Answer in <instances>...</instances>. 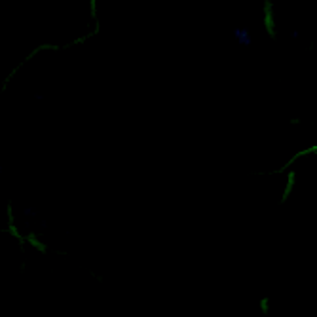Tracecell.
I'll return each mask as SVG.
<instances>
[{
	"instance_id": "obj_1",
	"label": "cell",
	"mask_w": 317,
	"mask_h": 317,
	"mask_svg": "<svg viewBox=\"0 0 317 317\" xmlns=\"http://www.w3.org/2000/svg\"><path fill=\"white\" fill-rule=\"evenodd\" d=\"M4 232L10 234V238H14V239L19 243V247L25 249V236H23L21 232H19V228H17L12 200H8V204H6V228H4Z\"/></svg>"
},
{
	"instance_id": "obj_2",
	"label": "cell",
	"mask_w": 317,
	"mask_h": 317,
	"mask_svg": "<svg viewBox=\"0 0 317 317\" xmlns=\"http://www.w3.org/2000/svg\"><path fill=\"white\" fill-rule=\"evenodd\" d=\"M316 152H317V146H308V148H304V150H298V152H295V154H293L291 158L287 159V161H285V163H283L281 167H277V169H273V171H272V175H275V173H285L287 169H291V167L295 165V163H296V161H298V159L306 158V156H310V154H316Z\"/></svg>"
},
{
	"instance_id": "obj_3",
	"label": "cell",
	"mask_w": 317,
	"mask_h": 317,
	"mask_svg": "<svg viewBox=\"0 0 317 317\" xmlns=\"http://www.w3.org/2000/svg\"><path fill=\"white\" fill-rule=\"evenodd\" d=\"M285 173H287V177H285V188H283V194H281V198H279V205L289 202V198H291L293 192H295L296 181H298V175H296L295 169H287Z\"/></svg>"
},
{
	"instance_id": "obj_4",
	"label": "cell",
	"mask_w": 317,
	"mask_h": 317,
	"mask_svg": "<svg viewBox=\"0 0 317 317\" xmlns=\"http://www.w3.org/2000/svg\"><path fill=\"white\" fill-rule=\"evenodd\" d=\"M25 236V245H29L31 249H34L36 253H40V254H48V251H49V247L44 243V239L36 234V232H27V234H23Z\"/></svg>"
},
{
	"instance_id": "obj_5",
	"label": "cell",
	"mask_w": 317,
	"mask_h": 317,
	"mask_svg": "<svg viewBox=\"0 0 317 317\" xmlns=\"http://www.w3.org/2000/svg\"><path fill=\"white\" fill-rule=\"evenodd\" d=\"M264 29L272 38H275V21H273V10L270 0H264Z\"/></svg>"
},
{
	"instance_id": "obj_6",
	"label": "cell",
	"mask_w": 317,
	"mask_h": 317,
	"mask_svg": "<svg viewBox=\"0 0 317 317\" xmlns=\"http://www.w3.org/2000/svg\"><path fill=\"white\" fill-rule=\"evenodd\" d=\"M234 34H236V38H238V42L243 46H249L251 44V32L247 31V29H236L234 31Z\"/></svg>"
},
{
	"instance_id": "obj_7",
	"label": "cell",
	"mask_w": 317,
	"mask_h": 317,
	"mask_svg": "<svg viewBox=\"0 0 317 317\" xmlns=\"http://www.w3.org/2000/svg\"><path fill=\"white\" fill-rule=\"evenodd\" d=\"M258 308H260V314L262 316H268L270 314V298L268 296H262L258 300Z\"/></svg>"
},
{
	"instance_id": "obj_8",
	"label": "cell",
	"mask_w": 317,
	"mask_h": 317,
	"mask_svg": "<svg viewBox=\"0 0 317 317\" xmlns=\"http://www.w3.org/2000/svg\"><path fill=\"white\" fill-rule=\"evenodd\" d=\"M291 124H300V118H291Z\"/></svg>"
},
{
	"instance_id": "obj_9",
	"label": "cell",
	"mask_w": 317,
	"mask_h": 317,
	"mask_svg": "<svg viewBox=\"0 0 317 317\" xmlns=\"http://www.w3.org/2000/svg\"><path fill=\"white\" fill-rule=\"evenodd\" d=\"M0 57H2V46H0Z\"/></svg>"
}]
</instances>
